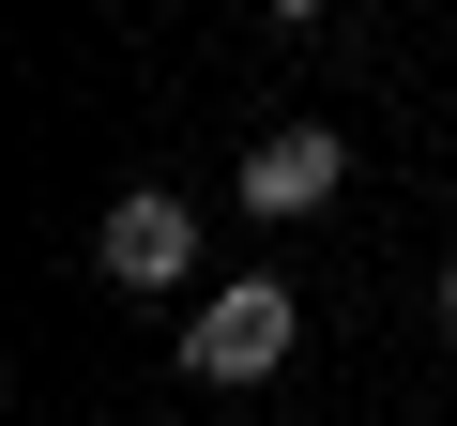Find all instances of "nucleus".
<instances>
[{
	"instance_id": "obj_1",
	"label": "nucleus",
	"mask_w": 457,
	"mask_h": 426,
	"mask_svg": "<svg viewBox=\"0 0 457 426\" xmlns=\"http://www.w3.org/2000/svg\"><path fill=\"white\" fill-rule=\"evenodd\" d=\"M290 320H305V305H290L275 274H228V290L183 320V365H198V381H275V365H290Z\"/></svg>"
},
{
	"instance_id": "obj_2",
	"label": "nucleus",
	"mask_w": 457,
	"mask_h": 426,
	"mask_svg": "<svg viewBox=\"0 0 457 426\" xmlns=\"http://www.w3.org/2000/svg\"><path fill=\"white\" fill-rule=\"evenodd\" d=\"M92 259H107L122 290H183V274H198V198L122 183V198H107V229H92Z\"/></svg>"
},
{
	"instance_id": "obj_3",
	"label": "nucleus",
	"mask_w": 457,
	"mask_h": 426,
	"mask_svg": "<svg viewBox=\"0 0 457 426\" xmlns=\"http://www.w3.org/2000/svg\"><path fill=\"white\" fill-rule=\"evenodd\" d=\"M351 183V152H336V122H275L260 152H245V183H228V198H245L260 213V229H305V213Z\"/></svg>"
},
{
	"instance_id": "obj_4",
	"label": "nucleus",
	"mask_w": 457,
	"mask_h": 426,
	"mask_svg": "<svg viewBox=\"0 0 457 426\" xmlns=\"http://www.w3.org/2000/svg\"><path fill=\"white\" fill-rule=\"evenodd\" d=\"M275 16H336V0H275Z\"/></svg>"
},
{
	"instance_id": "obj_5",
	"label": "nucleus",
	"mask_w": 457,
	"mask_h": 426,
	"mask_svg": "<svg viewBox=\"0 0 457 426\" xmlns=\"http://www.w3.org/2000/svg\"><path fill=\"white\" fill-rule=\"evenodd\" d=\"M442 335H457V274H442Z\"/></svg>"
}]
</instances>
